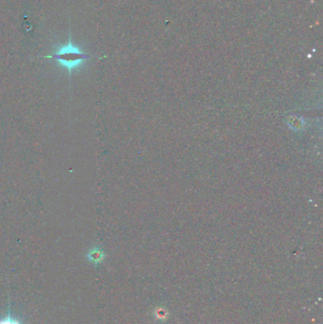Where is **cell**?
<instances>
[{"label":"cell","mask_w":323,"mask_h":324,"mask_svg":"<svg viewBox=\"0 0 323 324\" xmlns=\"http://www.w3.org/2000/svg\"><path fill=\"white\" fill-rule=\"evenodd\" d=\"M49 58H52L58 62L61 66L65 67L68 71H71L78 67H80L83 62L89 58L76 46L69 42L68 44L62 46L56 53Z\"/></svg>","instance_id":"6da1fadb"},{"label":"cell","mask_w":323,"mask_h":324,"mask_svg":"<svg viewBox=\"0 0 323 324\" xmlns=\"http://www.w3.org/2000/svg\"><path fill=\"white\" fill-rule=\"evenodd\" d=\"M285 122L289 127V129L296 133L304 131L307 128V124H308L305 118L297 115L288 116L285 120Z\"/></svg>","instance_id":"7a4b0ae2"},{"label":"cell","mask_w":323,"mask_h":324,"mask_svg":"<svg viewBox=\"0 0 323 324\" xmlns=\"http://www.w3.org/2000/svg\"><path fill=\"white\" fill-rule=\"evenodd\" d=\"M106 255L104 253L103 249L100 246H94L89 249V251L86 253V259L94 264H100L102 263L105 259Z\"/></svg>","instance_id":"3957f363"},{"label":"cell","mask_w":323,"mask_h":324,"mask_svg":"<svg viewBox=\"0 0 323 324\" xmlns=\"http://www.w3.org/2000/svg\"><path fill=\"white\" fill-rule=\"evenodd\" d=\"M0 324H21L20 322L18 321V320H15V319H13L11 316H10V313L9 312L8 314H7V316L4 318V319H2V320H0Z\"/></svg>","instance_id":"277c9868"}]
</instances>
